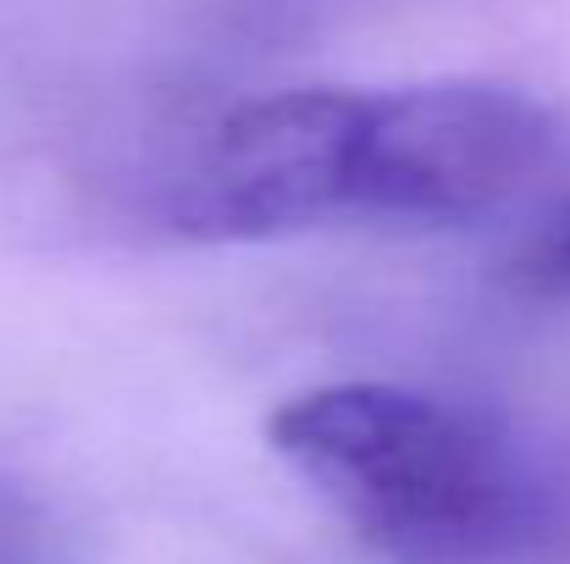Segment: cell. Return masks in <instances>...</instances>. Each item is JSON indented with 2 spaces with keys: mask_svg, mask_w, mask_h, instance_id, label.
Here are the masks:
<instances>
[{
  "mask_svg": "<svg viewBox=\"0 0 570 564\" xmlns=\"http://www.w3.org/2000/svg\"><path fill=\"white\" fill-rule=\"evenodd\" d=\"M560 161V122L510 83L361 95L355 221L460 227L515 205Z\"/></svg>",
  "mask_w": 570,
  "mask_h": 564,
  "instance_id": "7a4b0ae2",
  "label": "cell"
},
{
  "mask_svg": "<svg viewBox=\"0 0 570 564\" xmlns=\"http://www.w3.org/2000/svg\"><path fill=\"white\" fill-rule=\"evenodd\" d=\"M266 443L393 564H515L566 537V498L493 415L393 382L283 398Z\"/></svg>",
  "mask_w": 570,
  "mask_h": 564,
  "instance_id": "6da1fadb",
  "label": "cell"
},
{
  "mask_svg": "<svg viewBox=\"0 0 570 564\" xmlns=\"http://www.w3.org/2000/svg\"><path fill=\"white\" fill-rule=\"evenodd\" d=\"M0 564H72L50 515L11 487H0Z\"/></svg>",
  "mask_w": 570,
  "mask_h": 564,
  "instance_id": "5b68a950",
  "label": "cell"
},
{
  "mask_svg": "<svg viewBox=\"0 0 570 564\" xmlns=\"http://www.w3.org/2000/svg\"><path fill=\"white\" fill-rule=\"evenodd\" d=\"M510 283L527 299L543 305H570V188L560 205H549V216L527 232V244L510 260Z\"/></svg>",
  "mask_w": 570,
  "mask_h": 564,
  "instance_id": "277c9868",
  "label": "cell"
},
{
  "mask_svg": "<svg viewBox=\"0 0 570 564\" xmlns=\"http://www.w3.org/2000/svg\"><path fill=\"white\" fill-rule=\"evenodd\" d=\"M361 89H283L233 106L173 188V227L199 244H261L355 221Z\"/></svg>",
  "mask_w": 570,
  "mask_h": 564,
  "instance_id": "3957f363",
  "label": "cell"
}]
</instances>
